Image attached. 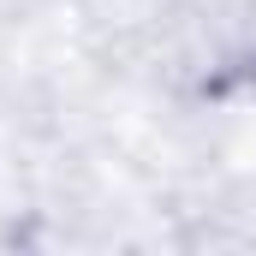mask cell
Instances as JSON below:
<instances>
[{
  "mask_svg": "<svg viewBox=\"0 0 256 256\" xmlns=\"http://www.w3.org/2000/svg\"><path fill=\"white\" fill-rule=\"evenodd\" d=\"M244 84H250V96H256V30H250V48H244Z\"/></svg>",
  "mask_w": 256,
  "mask_h": 256,
  "instance_id": "6da1fadb",
  "label": "cell"
}]
</instances>
